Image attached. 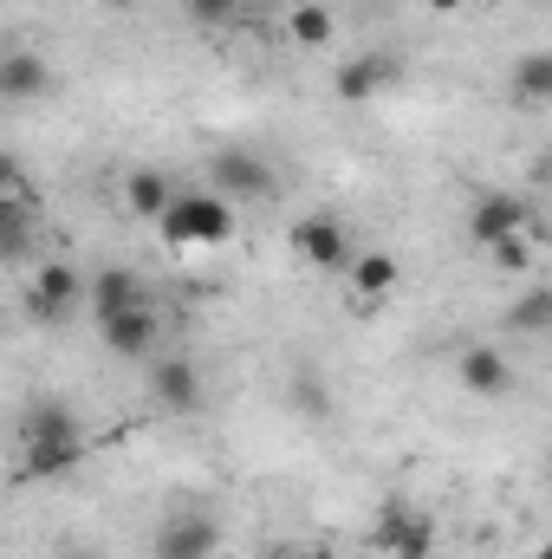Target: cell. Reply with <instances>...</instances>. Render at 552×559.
<instances>
[{
    "instance_id": "11",
    "label": "cell",
    "mask_w": 552,
    "mask_h": 559,
    "mask_svg": "<svg viewBox=\"0 0 552 559\" xmlns=\"http://www.w3.org/2000/svg\"><path fill=\"white\" fill-rule=\"evenodd\" d=\"M455 378H461L468 397H488V404L514 391V365H507V352H494V345H468V352L455 358Z\"/></svg>"
},
{
    "instance_id": "13",
    "label": "cell",
    "mask_w": 552,
    "mask_h": 559,
    "mask_svg": "<svg viewBox=\"0 0 552 559\" xmlns=\"http://www.w3.org/2000/svg\"><path fill=\"white\" fill-rule=\"evenodd\" d=\"M52 92V66L33 52V46H13L7 59H0V98L7 105H33V98H46Z\"/></svg>"
},
{
    "instance_id": "19",
    "label": "cell",
    "mask_w": 552,
    "mask_h": 559,
    "mask_svg": "<svg viewBox=\"0 0 552 559\" xmlns=\"http://www.w3.org/2000/svg\"><path fill=\"white\" fill-rule=\"evenodd\" d=\"M507 325H514V332H533V338H547V332H552V286L520 293V299L507 306Z\"/></svg>"
},
{
    "instance_id": "1",
    "label": "cell",
    "mask_w": 552,
    "mask_h": 559,
    "mask_svg": "<svg viewBox=\"0 0 552 559\" xmlns=\"http://www.w3.org/2000/svg\"><path fill=\"white\" fill-rule=\"evenodd\" d=\"M79 455H85V423H79V411L65 397H39L20 417V481L65 475Z\"/></svg>"
},
{
    "instance_id": "12",
    "label": "cell",
    "mask_w": 552,
    "mask_h": 559,
    "mask_svg": "<svg viewBox=\"0 0 552 559\" xmlns=\"http://www.w3.org/2000/svg\"><path fill=\"white\" fill-rule=\"evenodd\" d=\"M118 195H124V209H131L137 222H163L182 189H176V176H163V169H124V176H118Z\"/></svg>"
},
{
    "instance_id": "20",
    "label": "cell",
    "mask_w": 552,
    "mask_h": 559,
    "mask_svg": "<svg viewBox=\"0 0 552 559\" xmlns=\"http://www.w3.org/2000/svg\"><path fill=\"white\" fill-rule=\"evenodd\" d=\"M286 404H292L299 417H312V423L332 417V391H325V378H319V371H292V384H286Z\"/></svg>"
},
{
    "instance_id": "25",
    "label": "cell",
    "mask_w": 552,
    "mask_h": 559,
    "mask_svg": "<svg viewBox=\"0 0 552 559\" xmlns=\"http://www.w3.org/2000/svg\"><path fill=\"white\" fill-rule=\"evenodd\" d=\"M65 559H105V554H92V547H72V554H65Z\"/></svg>"
},
{
    "instance_id": "16",
    "label": "cell",
    "mask_w": 552,
    "mask_h": 559,
    "mask_svg": "<svg viewBox=\"0 0 552 559\" xmlns=\"http://www.w3.org/2000/svg\"><path fill=\"white\" fill-rule=\"evenodd\" d=\"M131 306H143V280L131 267H98L92 274V312H98V325L118 319V312H131Z\"/></svg>"
},
{
    "instance_id": "14",
    "label": "cell",
    "mask_w": 552,
    "mask_h": 559,
    "mask_svg": "<svg viewBox=\"0 0 552 559\" xmlns=\"http://www.w3.org/2000/svg\"><path fill=\"white\" fill-rule=\"evenodd\" d=\"M391 79H397V59H391V52H358V59H345V66H338L332 92H338L345 105H371Z\"/></svg>"
},
{
    "instance_id": "18",
    "label": "cell",
    "mask_w": 552,
    "mask_h": 559,
    "mask_svg": "<svg viewBox=\"0 0 552 559\" xmlns=\"http://www.w3.org/2000/svg\"><path fill=\"white\" fill-rule=\"evenodd\" d=\"M332 33H338V13H332L325 0H299V7L286 13V39H292V46H305V52L332 46Z\"/></svg>"
},
{
    "instance_id": "15",
    "label": "cell",
    "mask_w": 552,
    "mask_h": 559,
    "mask_svg": "<svg viewBox=\"0 0 552 559\" xmlns=\"http://www.w3.org/2000/svg\"><path fill=\"white\" fill-rule=\"evenodd\" d=\"M429 540H435L429 514H410V508H391L377 521V534H371V547L391 554V559H429Z\"/></svg>"
},
{
    "instance_id": "9",
    "label": "cell",
    "mask_w": 552,
    "mask_h": 559,
    "mask_svg": "<svg viewBox=\"0 0 552 559\" xmlns=\"http://www.w3.org/2000/svg\"><path fill=\"white\" fill-rule=\"evenodd\" d=\"M221 547V527L208 514H169L149 540V559H215Z\"/></svg>"
},
{
    "instance_id": "5",
    "label": "cell",
    "mask_w": 552,
    "mask_h": 559,
    "mask_svg": "<svg viewBox=\"0 0 552 559\" xmlns=\"http://www.w3.org/2000/svg\"><path fill=\"white\" fill-rule=\"evenodd\" d=\"M79 299H92V280L79 274L72 261H46L39 274L26 280V319H39V325H65L79 312Z\"/></svg>"
},
{
    "instance_id": "27",
    "label": "cell",
    "mask_w": 552,
    "mask_h": 559,
    "mask_svg": "<svg viewBox=\"0 0 552 559\" xmlns=\"http://www.w3.org/2000/svg\"><path fill=\"white\" fill-rule=\"evenodd\" d=\"M533 559H552V540H547V547H540V554H533Z\"/></svg>"
},
{
    "instance_id": "17",
    "label": "cell",
    "mask_w": 552,
    "mask_h": 559,
    "mask_svg": "<svg viewBox=\"0 0 552 559\" xmlns=\"http://www.w3.org/2000/svg\"><path fill=\"white\" fill-rule=\"evenodd\" d=\"M507 98L514 105H552V52H520L507 66Z\"/></svg>"
},
{
    "instance_id": "4",
    "label": "cell",
    "mask_w": 552,
    "mask_h": 559,
    "mask_svg": "<svg viewBox=\"0 0 552 559\" xmlns=\"http://www.w3.org/2000/svg\"><path fill=\"white\" fill-rule=\"evenodd\" d=\"M202 397H208V378H202V365H195L189 352H156V358H149V404H156V411L195 417Z\"/></svg>"
},
{
    "instance_id": "10",
    "label": "cell",
    "mask_w": 552,
    "mask_h": 559,
    "mask_svg": "<svg viewBox=\"0 0 552 559\" xmlns=\"http://www.w3.org/2000/svg\"><path fill=\"white\" fill-rule=\"evenodd\" d=\"M98 332H105V352H111V358H156V338H163V312L143 299V306H131V312L105 319Z\"/></svg>"
},
{
    "instance_id": "6",
    "label": "cell",
    "mask_w": 552,
    "mask_h": 559,
    "mask_svg": "<svg viewBox=\"0 0 552 559\" xmlns=\"http://www.w3.org/2000/svg\"><path fill=\"white\" fill-rule=\"evenodd\" d=\"M533 228V209H527V195H507V189H488V195H475V209H468V248H501L507 235H527Z\"/></svg>"
},
{
    "instance_id": "22",
    "label": "cell",
    "mask_w": 552,
    "mask_h": 559,
    "mask_svg": "<svg viewBox=\"0 0 552 559\" xmlns=\"http://www.w3.org/2000/svg\"><path fill=\"white\" fill-rule=\"evenodd\" d=\"M182 7H189L195 20H228V13H235L241 0H182Z\"/></svg>"
},
{
    "instance_id": "2",
    "label": "cell",
    "mask_w": 552,
    "mask_h": 559,
    "mask_svg": "<svg viewBox=\"0 0 552 559\" xmlns=\"http://www.w3.org/2000/svg\"><path fill=\"white\" fill-rule=\"evenodd\" d=\"M156 228L169 248H228L235 241V202L221 189H182Z\"/></svg>"
},
{
    "instance_id": "24",
    "label": "cell",
    "mask_w": 552,
    "mask_h": 559,
    "mask_svg": "<svg viewBox=\"0 0 552 559\" xmlns=\"http://www.w3.org/2000/svg\"><path fill=\"white\" fill-rule=\"evenodd\" d=\"M299 559H338V554H332V547H305Z\"/></svg>"
},
{
    "instance_id": "3",
    "label": "cell",
    "mask_w": 552,
    "mask_h": 559,
    "mask_svg": "<svg viewBox=\"0 0 552 559\" xmlns=\"http://www.w3.org/2000/svg\"><path fill=\"white\" fill-rule=\"evenodd\" d=\"M286 248H292V261L312 267V274H345V267L358 261V254H351V228H345L332 209L299 215V222L286 228Z\"/></svg>"
},
{
    "instance_id": "23",
    "label": "cell",
    "mask_w": 552,
    "mask_h": 559,
    "mask_svg": "<svg viewBox=\"0 0 552 559\" xmlns=\"http://www.w3.org/2000/svg\"><path fill=\"white\" fill-rule=\"evenodd\" d=\"M468 0H422V13H435V20H448V13H461Z\"/></svg>"
},
{
    "instance_id": "26",
    "label": "cell",
    "mask_w": 552,
    "mask_h": 559,
    "mask_svg": "<svg viewBox=\"0 0 552 559\" xmlns=\"http://www.w3.org/2000/svg\"><path fill=\"white\" fill-rule=\"evenodd\" d=\"M105 7H143V0H105Z\"/></svg>"
},
{
    "instance_id": "8",
    "label": "cell",
    "mask_w": 552,
    "mask_h": 559,
    "mask_svg": "<svg viewBox=\"0 0 552 559\" xmlns=\"http://www.w3.org/2000/svg\"><path fill=\"white\" fill-rule=\"evenodd\" d=\"M397 286H404V261H397L391 248H364V254L345 267V299H351V312H377Z\"/></svg>"
},
{
    "instance_id": "21",
    "label": "cell",
    "mask_w": 552,
    "mask_h": 559,
    "mask_svg": "<svg viewBox=\"0 0 552 559\" xmlns=\"http://www.w3.org/2000/svg\"><path fill=\"white\" fill-rule=\"evenodd\" d=\"M488 261H494L501 274H527V267H533V241H527V235H507L501 248H488Z\"/></svg>"
},
{
    "instance_id": "7",
    "label": "cell",
    "mask_w": 552,
    "mask_h": 559,
    "mask_svg": "<svg viewBox=\"0 0 552 559\" xmlns=\"http://www.w3.org/2000/svg\"><path fill=\"white\" fill-rule=\"evenodd\" d=\"M208 189H221L228 202H267L279 182H274L267 156H254V150H215L208 156Z\"/></svg>"
}]
</instances>
